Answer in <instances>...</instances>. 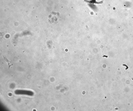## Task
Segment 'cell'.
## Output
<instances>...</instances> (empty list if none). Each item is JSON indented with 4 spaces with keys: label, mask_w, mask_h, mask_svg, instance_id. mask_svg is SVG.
<instances>
[{
    "label": "cell",
    "mask_w": 133,
    "mask_h": 111,
    "mask_svg": "<svg viewBox=\"0 0 133 111\" xmlns=\"http://www.w3.org/2000/svg\"><path fill=\"white\" fill-rule=\"evenodd\" d=\"M15 93L17 95H24L30 96H33L34 94L33 92L32 91L22 90H16Z\"/></svg>",
    "instance_id": "1"
}]
</instances>
